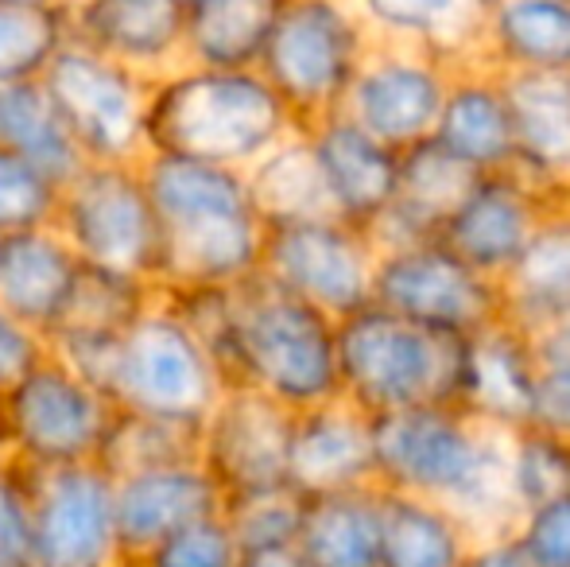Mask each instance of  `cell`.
Segmentation results:
<instances>
[{
	"instance_id": "1",
	"label": "cell",
	"mask_w": 570,
	"mask_h": 567,
	"mask_svg": "<svg viewBox=\"0 0 570 567\" xmlns=\"http://www.w3.org/2000/svg\"><path fill=\"white\" fill-rule=\"evenodd\" d=\"M509 431L462 404H420L373 417V486L454 509L473 537L517 521L504 490Z\"/></svg>"
},
{
	"instance_id": "2",
	"label": "cell",
	"mask_w": 570,
	"mask_h": 567,
	"mask_svg": "<svg viewBox=\"0 0 570 567\" xmlns=\"http://www.w3.org/2000/svg\"><path fill=\"white\" fill-rule=\"evenodd\" d=\"M140 172L159 214V292L233 287L256 276L264 222L245 172L183 156H144Z\"/></svg>"
},
{
	"instance_id": "3",
	"label": "cell",
	"mask_w": 570,
	"mask_h": 567,
	"mask_svg": "<svg viewBox=\"0 0 570 567\" xmlns=\"http://www.w3.org/2000/svg\"><path fill=\"white\" fill-rule=\"evenodd\" d=\"M210 358L226 385L256 389L292 412L338 397V319L261 273L229 287Z\"/></svg>"
},
{
	"instance_id": "4",
	"label": "cell",
	"mask_w": 570,
	"mask_h": 567,
	"mask_svg": "<svg viewBox=\"0 0 570 567\" xmlns=\"http://www.w3.org/2000/svg\"><path fill=\"white\" fill-rule=\"evenodd\" d=\"M299 129L256 67L179 62L151 78L144 156H183L245 172L272 144Z\"/></svg>"
},
{
	"instance_id": "5",
	"label": "cell",
	"mask_w": 570,
	"mask_h": 567,
	"mask_svg": "<svg viewBox=\"0 0 570 567\" xmlns=\"http://www.w3.org/2000/svg\"><path fill=\"white\" fill-rule=\"evenodd\" d=\"M67 365L94 381L117 412L183 424H198L226 389L210 350L159 292L120 339Z\"/></svg>"
},
{
	"instance_id": "6",
	"label": "cell",
	"mask_w": 570,
	"mask_h": 567,
	"mask_svg": "<svg viewBox=\"0 0 570 567\" xmlns=\"http://www.w3.org/2000/svg\"><path fill=\"white\" fill-rule=\"evenodd\" d=\"M462 365L465 339L407 323L376 303L338 319V397L365 417L458 404Z\"/></svg>"
},
{
	"instance_id": "7",
	"label": "cell",
	"mask_w": 570,
	"mask_h": 567,
	"mask_svg": "<svg viewBox=\"0 0 570 567\" xmlns=\"http://www.w3.org/2000/svg\"><path fill=\"white\" fill-rule=\"evenodd\" d=\"M368 47L373 31L353 0H287L256 70L307 129L342 109Z\"/></svg>"
},
{
	"instance_id": "8",
	"label": "cell",
	"mask_w": 570,
	"mask_h": 567,
	"mask_svg": "<svg viewBox=\"0 0 570 567\" xmlns=\"http://www.w3.org/2000/svg\"><path fill=\"white\" fill-rule=\"evenodd\" d=\"M51 226L67 237L82 265L114 268L156 284L159 276V214L151 206L140 159L98 164L86 159L59 183Z\"/></svg>"
},
{
	"instance_id": "9",
	"label": "cell",
	"mask_w": 570,
	"mask_h": 567,
	"mask_svg": "<svg viewBox=\"0 0 570 567\" xmlns=\"http://www.w3.org/2000/svg\"><path fill=\"white\" fill-rule=\"evenodd\" d=\"M117 409L94 381L47 354L0 393V443L23 470L98 462Z\"/></svg>"
},
{
	"instance_id": "10",
	"label": "cell",
	"mask_w": 570,
	"mask_h": 567,
	"mask_svg": "<svg viewBox=\"0 0 570 567\" xmlns=\"http://www.w3.org/2000/svg\"><path fill=\"white\" fill-rule=\"evenodd\" d=\"M62 129L82 159L132 164L144 159L151 78L70 39L39 78Z\"/></svg>"
},
{
	"instance_id": "11",
	"label": "cell",
	"mask_w": 570,
	"mask_h": 567,
	"mask_svg": "<svg viewBox=\"0 0 570 567\" xmlns=\"http://www.w3.org/2000/svg\"><path fill=\"white\" fill-rule=\"evenodd\" d=\"M376 253L381 250L368 229L323 214V218L264 226L256 273L323 315L345 319L373 303Z\"/></svg>"
},
{
	"instance_id": "12",
	"label": "cell",
	"mask_w": 570,
	"mask_h": 567,
	"mask_svg": "<svg viewBox=\"0 0 570 567\" xmlns=\"http://www.w3.org/2000/svg\"><path fill=\"white\" fill-rule=\"evenodd\" d=\"M373 303L428 331L470 339L501 319V284L431 237L376 253Z\"/></svg>"
},
{
	"instance_id": "13",
	"label": "cell",
	"mask_w": 570,
	"mask_h": 567,
	"mask_svg": "<svg viewBox=\"0 0 570 567\" xmlns=\"http://www.w3.org/2000/svg\"><path fill=\"white\" fill-rule=\"evenodd\" d=\"M36 567H125L114 475L101 462L28 470Z\"/></svg>"
},
{
	"instance_id": "14",
	"label": "cell",
	"mask_w": 570,
	"mask_h": 567,
	"mask_svg": "<svg viewBox=\"0 0 570 567\" xmlns=\"http://www.w3.org/2000/svg\"><path fill=\"white\" fill-rule=\"evenodd\" d=\"M454 67L423 47L373 39L342 109L350 121L404 151L435 133Z\"/></svg>"
},
{
	"instance_id": "15",
	"label": "cell",
	"mask_w": 570,
	"mask_h": 567,
	"mask_svg": "<svg viewBox=\"0 0 570 567\" xmlns=\"http://www.w3.org/2000/svg\"><path fill=\"white\" fill-rule=\"evenodd\" d=\"M292 409L245 385H226L214 409L198 420V462L222 490L237 493L287 486Z\"/></svg>"
},
{
	"instance_id": "16",
	"label": "cell",
	"mask_w": 570,
	"mask_h": 567,
	"mask_svg": "<svg viewBox=\"0 0 570 567\" xmlns=\"http://www.w3.org/2000/svg\"><path fill=\"white\" fill-rule=\"evenodd\" d=\"M556 203L559 195L543 190L517 167L485 172L470 183L462 203L439 229V242L454 250L465 265L501 284V276L520 261V253L528 250L532 234Z\"/></svg>"
},
{
	"instance_id": "17",
	"label": "cell",
	"mask_w": 570,
	"mask_h": 567,
	"mask_svg": "<svg viewBox=\"0 0 570 567\" xmlns=\"http://www.w3.org/2000/svg\"><path fill=\"white\" fill-rule=\"evenodd\" d=\"M284 478L299 498L373 486V417L345 397L292 412Z\"/></svg>"
},
{
	"instance_id": "18",
	"label": "cell",
	"mask_w": 570,
	"mask_h": 567,
	"mask_svg": "<svg viewBox=\"0 0 570 567\" xmlns=\"http://www.w3.org/2000/svg\"><path fill=\"white\" fill-rule=\"evenodd\" d=\"M70 39L148 78L187 62V0H67Z\"/></svg>"
},
{
	"instance_id": "19",
	"label": "cell",
	"mask_w": 570,
	"mask_h": 567,
	"mask_svg": "<svg viewBox=\"0 0 570 567\" xmlns=\"http://www.w3.org/2000/svg\"><path fill=\"white\" fill-rule=\"evenodd\" d=\"M303 133H307L311 151L318 159L331 214L350 226L373 229L396 195L400 151L376 140L345 114L323 117Z\"/></svg>"
},
{
	"instance_id": "20",
	"label": "cell",
	"mask_w": 570,
	"mask_h": 567,
	"mask_svg": "<svg viewBox=\"0 0 570 567\" xmlns=\"http://www.w3.org/2000/svg\"><path fill=\"white\" fill-rule=\"evenodd\" d=\"M114 506L120 553H125L128 567L151 545L171 537L175 529L198 521V517L222 514V490L203 470V462L187 459L114 478Z\"/></svg>"
},
{
	"instance_id": "21",
	"label": "cell",
	"mask_w": 570,
	"mask_h": 567,
	"mask_svg": "<svg viewBox=\"0 0 570 567\" xmlns=\"http://www.w3.org/2000/svg\"><path fill=\"white\" fill-rule=\"evenodd\" d=\"M458 404L501 431H517L532 424L535 358H532L528 331H520L509 319H497L485 331L465 339Z\"/></svg>"
},
{
	"instance_id": "22",
	"label": "cell",
	"mask_w": 570,
	"mask_h": 567,
	"mask_svg": "<svg viewBox=\"0 0 570 567\" xmlns=\"http://www.w3.org/2000/svg\"><path fill=\"white\" fill-rule=\"evenodd\" d=\"M431 140L443 144L458 164L478 175L512 167L517 140H512V114L501 70L485 62L454 67Z\"/></svg>"
},
{
	"instance_id": "23",
	"label": "cell",
	"mask_w": 570,
	"mask_h": 567,
	"mask_svg": "<svg viewBox=\"0 0 570 567\" xmlns=\"http://www.w3.org/2000/svg\"><path fill=\"white\" fill-rule=\"evenodd\" d=\"M504 78L517 167L551 195L570 183V70H520Z\"/></svg>"
},
{
	"instance_id": "24",
	"label": "cell",
	"mask_w": 570,
	"mask_h": 567,
	"mask_svg": "<svg viewBox=\"0 0 570 567\" xmlns=\"http://www.w3.org/2000/svg\"><path fill=\"white\" fill-rule=\"evenodd\" d=\"M473 179H478V172L458 164L451 151L431 137L404 148L400 151L396 195H392L384 218L368 229L376 250L439 237V229L446 226V218L462 203V195L470 190Z\"/></svg>"
},
{
	"instance_id": "25",
	"label": "cell",
	"mask_w": 570,
	"mask_h": 567,
	"mask_svg": "<svg viewBox=\"0 0 570 567\" xmlns=\"http://www.w3.org/2000/svg\"><path fill=\"white\" fill-rule=\"evenodd\" d=\"M156 292L159 287L140 281V276L114 273V268H98V265H78L67 303H62L59 319L47 331V346L62 362L94 354V350L120 339L148 311Z\"/></svg>"
},
{
	"instance_id": "26",
	"label": "cell",
	"mask_w": 570,
	"mask_h": 567,
	"mask_svg": "<svg viewBox=\"0 0 570 567\" xmlns=\"http://www.w3.org/2000/svg\"><path fill=\"white\" fill-rule=\"evenodd\" d=\"M78 265L82 261L51 222L0 234V307L47 334L67 303Z\"/></svg>"
},
{
	"instance_id": "27",
	"label": "cell",
	"mask_w": 570,
	"mask_h": 567,
	"mask_svg": "<svg viewBox=\"0 0 570 567\" xmlns=\"http://www.w3.org/2000/svg\"><path fill=\"white\" fill-rule=\"evenodd\" d=\"M373 39L439 55L451 67L481 62V36L493 0H353Z\"/></svg>"
},
{
	"instance_id": "28",
	"label": "cell",
	"mask_w": 570,
	"mask_h": 567,
	"mask_svg": "<svg viewBox=\"0 0 570 567\" xmlns=\"http://www.w3.org/2000/svg\"><path fill=\"white\" fill-rule=\"evenodd\" d=\"M501 319L520 331H540L570 319V211L551 206L520 261L501 276Z\"/></svg>"
},
{
	"instance_id": "29",
	"label": "cell",
	"mask_w": 570,
	"mask_h": 567,
	"mask_svg": "<svg viewBox=\"0 0 570 567\" xmlns=\"http://www.w3.org/2000/svg\"><path fill=\"white\" fill-rule=\"evenodd\" d=\"M481 62L501 75L570 70V0H493Z\"/></svg>"
},
{
	"instance_id": "30",
	"label": "cell",
	"mask_w": 570,
	"mask_h": 567,
	"mask_svg": "<svg viewBox=\"0 0 570 567\" xmlns=\"http://www.w3.org/2000/svg\"><path fill=\"white\" fill-rule=\"evenodd\" d=\"M295 553L307 567H376L381 556V490L323 493L303 498Z\"/></svg>"
},
{
	"instance_id": "31",
	"label": "cell",
	"mask_w": 570,
	"mask_h": 567,
	"mask_svg": "<svg viewBox=\"0 0 570 567\" xmlns=\"http://www.w3.org/2000/svg\"><path fill=\"white\" fill-rule=\"evenodd\" d=\"M473 529L439 501L381 490V556L376 567H462Z\"/></svg>"
},
{
	"instance_id": "32",
	"label": "cell",
	"mask_w": 570,
	"mask_h": 567,
	"mask_svg": "<svg viewBox=\"0 0 570 567\" xmlns=\"http://www.w3.org/2000/svg\"><path fill=\"white\" fill-rule=\"evenodd\" d=\"M245 187L248 198H253L256 218L264 226H284V222L331 214L323 175H318V159L303 129H295L292 137L272 144L261 159H253L245 167Z\"/></svg>"
},
{
	"instance_id": "33",
	"label": "cell",
	"mask_w": 570,
	"mask_h": 567,
	"mask_svg": "<svg viewBox=\"0 0 570 567\" xmlns=\"http://www.w3.org/2000/svg\"><path fill=\"white\" fill-rule=\"evenodd\" d=\"M287 0H190L187 4V62L245 70L276 28Z\"/></svg>"
},
{
	"instance_id": "34",
	"label": "cell",
	"mask_w": 570,
	"mask_h": 567,
	"mask_svg": "<svg viewBox=\"0 0 570 567\" xmlns=\"http://www.w3.org/2000/svg\"><path fill=\"white\" fill-rule=\"evenodd\" d=\"M0 148L23 156L59 183L86 164L62 129L43 82L0 86Z\"/></svg>"
},
{
	"instance_id": "35",
	"label": "cell",
	"mask_w": 570,
	"mask_h": 567,
	"mask_svg": "<svg viewBox=\"0 0 570 567\" xmlns=\"http://www.w3.org/2000/svg\"><path fill=\"white\" fill-rule=\"evenodd\" d=\"M504 490L512 514L548 506L570 493V436L543 424H524L509 431L504 447Z\"/></svg>"
},
{
	"instance_id": "36",
	"label": "cell",
	"mask_w": 570,
	"mask_h": 567,
	"mask_svg": "<svg viewBox=\"0 0 570 567\" xmlns=\"http://www.w3.org/2000/svg\"><path fill=\"white\" fill-rule=\"evenodd\" d=\"M67 43V0L62 4H0V86L39 82Z\"/></svg>"
},
{
	"instance_id": "37",
	"label": "cell",
	"mask_w": 570,
	"mask_h": 567,
	"mask_svg": "<svg viewBox=\"0 0 570 567\" xmlns=\"http://www.w3.org/2000/svg\"><path fill=\"white\" fill-rule=\"evenodd\" d=\"M198 459V424L164 417H136V412H117L114 428L106 436L98 462L114 478L136 475V470L171 467V462Z\"/></svg>"
},
{
	"instance_id": "38",
	"label": "cell",
	"mask_w": 570,
	"mask_h": 567,
	"mask_svg": "<svg viewBox=\"0 0 570 567\" xmlns=\"http://www.w3.org/2000/svg\"><path fill=\"white\" fill-rule=\"evenodd\" d=\"M299 514H303V498L292 486H268V490L237 493V498L222 501V517H226L240 553H264V548L295 545Z\"/></svg>"
},
{
	"instance_id": "39",
	"label": "cell",
	"mask_w": 570,
	"mask_h": 567,
	"mask_svg": "<svg viewBox=\"0 0 570 567\" xmlns=\"http://www.w3.org/2000/svg\"><path fill=\"white\" fill-rule=\"evenodd\" d=\"M535 358V409L532 424L570 436V319L528 334Z\"/></svg>"
},
{
	"instance_id": "40",
	"label": "cell",
	"mask_w": 570,
	"mask_h": 567,
	"mask_svg": "<svg viewBox=\"0 0 570 567\" xmlns=\"http://www.w3.org/2000/svg\"><path fill=\"white\" fill-rule=\"evenodd\" d=\"M240 560H245V553L233 540L226 517L210 514L175 529L171 537L151 545L128 567H240Z\"/></svg>"
},
{
	"instance_id": "41",
	"label": "cell",
	"mask_w": 570,
	"mask_h": 567,
	"mask_svg": "<svg viewBox=\"0 0 570 567\" xmlns=\"http://www.w3.org/2000/svg\"><path fill=\"white\" fill-rule=\"evenodd\" d=\"M59 203V179L39 172L16 151L0 148V234L47 226Z\"/></svg>"
},
{
	"instance_id": "42",
	"label": "cell",
	"mask_w": 570,
	"mask_h": 567,
	"mask_svg": "<svg viewBox=\"0 0 570 567\" xmlns=\"http://www.w3.org/2000/svg\"><path fill=\"white\" fill-rule=\"evenodd\" d=\"M0 567H36L28 470L0 454Z\"/></svg>"
},
{
	"instance_id": "43",
	"label": "cell",
	"mask_w": 570,
	"mask_h": 567,
	"mask_svg": "<svg viewBox=\"0 0 570 567\" xmlns=\"http://www.w3.org/2000/svg\"><path fill=\"white\" fill-rule=\"evenodd\" d=\"M512 532L532 567H570V493L548 506L524 509L512 521Z\"/></svg>"
},
{
	"instance_id": "44",
	"label": "cell",
	"mask_w": 570,
	"mask_h": 567,
	"mask_svg": "<svg viewBox=\"0 0 570 567\" xmlns=\"http://www.w3.org/2000/svg\"><path fill=\"white\" fill-rule=\"evenodd\" d=\"M47 354H51L47 334L36 331L31 323H23L8 307H0V393L12 389L23 373L36 370Z\"/></svg>"
},
{
	"instance_id": "45",
	"label": "cell",
	"mask_w": 570,
	"mask_h": 567,
	"mask_svg": "<svg viewBox=\"0 0 570 567\" xmlns=\"http://www.w3.org/2000/svg\"><path fill=\"white\" fill-rule=\"evenodd\" d=\"M462 567H532V560L524 556V548H520L517 532H512V525H509V529L473 537L470 556H465Z\"/></svg>"
},
{
	"instance_id": "46",
	"label": "cell",
	"mask_w": 570,
	"mask_h": 567,
	"mask_svg": "<svg viewBox=\"0 0 570 567\" xmlns=\"http://www.w3.org/2000/svg\"><path fill=\"white\" fill-rule=\"evenodd\" d=\"M240 567H307V560L295 553V545H287V548H264V553H245Z\"/></svg>"
},
{
	"instance_id": "47",
	"label": "cell",
	"mask_w": 570,
	"mask_h": 567,
	"mask_svg": "<svg viewBox=\"0 0 570 567\" xmlns=\"http://www.w3.org/2000/svg\"><path fill=\"white\" fill-rule=\"evenodd\" d=\"M0 4H62V0H0Z\"/></svg>"
},
{
	"instance_id": "48",
	"label": "cell",
	"mask_w": 570,
	"mask_h": 567,
	"mask_svg": "<svg viewBox=\"0 0 570 567\" xmlns=\"http://www.w3.org/2000/svg\"><path fill=\"white\" fill-rule=\"evenodd\" d=\"M559 203H563L567 211H570V183H567V187H563V195H559Z\"/></svg>"
},
{
	"instance_id": "49",
	"label": "cell",
	"mask_w": 570,
	"mask_h": 567,
	"mask_svg": "<svg viewBox=\"0 0 570 567\" xmlns=\"http://www.w3.org/2000/svg\"><path fill=\"white\" fill-rule=\"evenodd\" d=\"M0 454H4V443H0Z\"/></svg>"
},
{
	"instance_id": "50",
	"label": "cell",
	"mask_w": 570,
	"mask_h": 567,
	"mask_svg": "<svg viewBox=\"0 0 570 567\" xmlns=\"http://www.w3.org/2000/svg\"><path fill=\"white\" fill-rule=\"evenodd\" d=\"M187 4H190V0H187Z\"/></svg>"
}]
</instances>
